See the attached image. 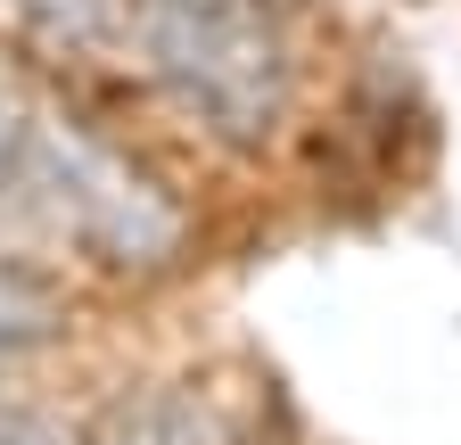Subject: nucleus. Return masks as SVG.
I'll use <instances>...</instances> for the list:
<instances>
[{"label":"nucleus","mask_w":461,"mask_h":445,"mask_svg":"<svg viewBox=\"0 0 461 445\" xmlns=\"http://www.w3.org/2000/svg\"><path fill=\"white\" fill-rule=\"evenodd\" d=\"M0 232L149 281L190 256V206L124 141L50 107L33 75L0 59Z\"/></svg>","instance_id":"1"},{"label":"nucleus","mask_w":461,"mask_h":445,"mask_svg":"<svg viewBox=\"0 0 461 445\" xmlns=\"http://www.w3.org/2000/svg\"><path fill=\"white\" fill-rule=\"evenodd\" d=\"M58 330H67V305H58L50 272H33L17 248H0V355L50 347Z\"/></svg>","instance_id":"4"},{"label":"nucleus","mask_w":461,"mask_h":445,"mask_svg":"<svg viewBox=\"0 0 461 445\" xmlns=\"http://www.w3.org/2000/svg\"><path fill=\"white\" fill-rule=\"evenodd\" d=\"M149 83L182 107V124L230 157L280 141L297 107V33L280 0H132L124 9Z\"/></svg>","instance_id":"2"},{"label":"nucleus","mask_w":461,"mask_h":445,"mask_svg":"<svg viewBox=\"0 0 461 445\" xmlns=\"http://www.w3.org/2000/svg\"><path fill=\"white\" fill-rule=\"evenodd\" d=\"M9 9H17V41L41 67H99L132 33L115 0H9Z\"/></svg>","instance_id":"3"}]
</instances>
